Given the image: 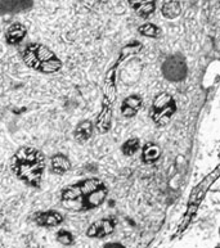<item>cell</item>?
<instances>
[{
	"label": "cell",
	"instance_id": "1",
	"mask_svg": "<svg viewBox=\"0 0 220 248\" xmlns=\"http://www.w3.org/2000/svg\"><path fill=\"white\" fill-rule=\"evenodd\" d=\"M44 169V155L36 149L25 148L17 155V172L31 186H39Z\"/></svg>",
	"mask_w": 220,
	"mask_h": 248
},
{
	"label": "cell",
	"instance_id": "2",
	"mask_svg": "<svg viewBox=\"0 0 220 248\" xmlns=\"http://www.w3.org/2000/svg\"><path fill=\"white\" fill-rule=\"evenodd\" d=\"M23 58L29 66L44 74L58 72L62 68V62L44 45L31 44L27 46Z\"/></svg>",
	"mask_w": 220,
	"mask_h": 248
},
{
	"label": "cell",
	"instance_id": "3",
	"mask_svg": "<svg viewBox=\"0 0 220 248\" xmlns=\"http://www.w3.org/2000/svg\"><path fill=\"white\" fill-rule=\"evenodd\" d=\"M162 74L168 81L179 82L183 81L188 74L187 62L182 56H170L162 64Z\"/></svg>",
	"mask_w": 220,
	"mask_h": 248
},
{
	"label": "cell",
	"instance_id": "4",
	"mask_svg": "<svg viewBox=\"0 0 220 248\" xmlns=\"http://www.w3.org/2000/svg\"><path fill=\"white\" fill-rule=\"evenodd\" d=\"M102 186H103V183L99 179H86L84 182L72 184V186L63 189L62 190V200L64 202H72V201L79 200L81 197L88 196L90 192H93Z\"/></svg>",
	"mask_w": 220,
	"mask_h": 248
},
{
	"label": "cell",
	"instance_id": "5",
	"mask_svg": "<svg viewBox=\"0 0 220 248\" xmlns=\"http://www.w3.org/2000/svg\"><path fill=\"white\" fill-rule=\"evenodd\" d=\"M116 226L115 218H103L97 222H93L86 230V235L90 238H102L113 233Z\"/></svg>",
	"mask_w": 220,
	"mask_h": 248
},
{
	"label": "cell",
	"instance_id": "6",
	"mask_svg": "<svg viewBox=\"0 0 220 248\" xmlns=\"http://www.w3.org/2000/svg\"><path fill=\"white\" fill-rule=\"evenodd\" d=\"M107 193H109V190H107L105 186H99V188L93 190V192H90L88 196L81 197L84 200L80 203V206H82V210H90V208L98 207V206H101L106 201Z\"/></svg>",
	"mask_w": 220,
	"mask_h": 248
},
{
	"label": "cell",
	"instance_id": "7",
	"mask_svg": "<svg viewBox=\"0 0 220 248\" xmlns=\"http://www.w3.org/2000/svg\"><path fill=\"white\" fill-rule=\"evenodd\" d=\"M32 7V0H0V12L12 13L30 9Z\"/></svg>",
	"mask_w": 220,
	"mask_h": 248
},
{
	"label": "cell",
	"instance_id": "8",
	"mask_svg": "<svg viewBox=\"0 0 220 248\" xmlns=\"http://www.w3.org/2000/svg\"><path fill=\"white\" fill-rule=\"evenodd\" d=\"M112 121V111H111V103L107 100H103V107H102L101 115L98 116L97 121V129L101 134L107 133L111 127Z\"/></svg>",
	"mask_w": 220,
	"mask_h": 248
},
{
	"label": "cell",
	"instance_id": "9",
	"mask_svg": "<svg viewBox=\"0 0 220 248\" xmlns=\"http://www.w3.org/2000/svg\"><path fill=\"white\" fill-rule=\"evenodd\" d=\"M35 221L40 226H57L62 224L63 216L57 211L40 212L35 216Z\"/></svg>",
	"mask_w": 220,
	"mask_h": 248
},
{
	"label": "cell",
	"instance_id": "10",
	"mask_svg": "<svg viewBox=\"0 0 220 248\" xmlns=\"http://www.w3.org/2000/svg\"><path fill=\"white\" fill-rule=\"evenodd\" d=\"M92 134H93V124L89 120H85V121H81L76 126L74 137L79 143H84L92 137Z\"/></svg>",
	"mask_w": 220,
	"mask_h": 248
},
{
	"label": "cell",
	"instance_id": "11",
	"mask_svg": "<svg viewBox=\"0 0 220 248\" xmlns=\"http://www.w3.org/2000/svg\"><path fill=\"white\" fill-rule=\"evenodd\" d=\"M50 165H52V171L58 175H63L71 169V162L70 159L63 155H53L50 159Z\"/></svg>",
	"mask_w": 220,
	"mask_h": 248
},
{
	"label": "cell",
	"instance_id": "12",
	"mask_svg": "<svg viewBox=\"0 0 220 248\" xmlns=\"http://www.w3.org/2000/svg\"><path fill=\"white\" fill-rule=\"evenodd\" d=\"M176 106L175 102L173 100L172 103L168 104L166 107L162 108L161 111H158L157 113L153 115V120H155V123H157L158 125H165V124H168L172 119V116L175 113Z\"/></svg>",
	"mask_w": 220,
	"mask_h": 248
},
{
	"label": "cell",
	"instance_id": "13",
	"mask_svg": "<svg viewBox=\"0 0 220 248\" xmlns=\"http://www.w3.org/2000/svg\"><path fill=\"white\" fill-rule=\"evenodd\" d=\"M160 155H161L160 147L156 144H153V143H148V144L143 148L142 159L146 163H153L160 158Z\"/></svg>",
	"mask_w": 220,
	"mask_h": 248
},
{
	"label": "cell",
	"instance_id": "14",
	"mask_svg": "<svg viewBox=\"0 0 220 248\" xmlns=\"http://www.w3.org/2000/svg\"><path fill=\"white\" fill-rule=\"evenodd\" d=\"M25 35H26L25 27L17 23V25H13V26L8 30L7 39L9 43H19V41L25 37Z\"/></svg>",
	"mask_w": 220,
	"mask_h": 248
},
{
	"label": "cell",
	"instance_id": "15",
	"mask_svg": "<svg viewBox=\"0 0 220 248\" xmlns=\"http://www.w3.org/2000/svg\"><path fill=\"white\" fill-rule=\"evenodd\" d=\"M173 96L170 95L169 93H161L160 95H157L153 100V104H152V112L153 115L157 113L158 111H161L162 108H165L168 104H170L173 102Z\"/></svg>",
	"mask_w": 220,
	"mask_h": 248
},
{
	"label": "cell",
	"instance_id": "16",
	"mask_svg": "<svg viewBox=\"0 0 220 248\" xmlns=\"http://www.w3.org/2000/svg\"><path fill=\"white\" fill-rule=\"evenodd\" d=\"M180 13V5L178 1L175 0H170V1H166L162 7V15L166 17V18H175L178 17V15Z\"/></svg>",
	"mask_w": 220,
	"mask_h": 248
},
{
	"label": "cell",
	"instance_id": "17",
	"mask_svg": "<svg viewBox=\"0 0 220 248\" xmlns=\"http://www.w3.org/2000/svg\"><path fill=\"white\" fill-rule=\"evenodd\" d=\"M138 149H139V140L138 139H135V138H133V139H129L127 141H125V144L123 145L121 151H123L124 155H133L137 151H138Z\"/></svg>",
	"mask_w": 220,
	"mask_h": 248
},
{
	"label": "cell",
	"instance_id": "18",
	"mask_svg": "<svg viewBox=\"0 0 220 248\" xmlns=\"http://www.w3.org/2000/svg\"><path fill=\"white\" fill-rule=\"evenodd\" d=\"M57 241L60 242L61 245H63V246H72L74 245L75 239L70 232L62 229V230H60L58 233H57Z\"/></svg>",
	"mask_w": 220,
	"mask_h": 248
},
{
	"label": "cell",
	"instance_id": "19",
	"mask_svg": "<svg viewBox=\"0 0 220 248\" xmlns=\"http://www.w3.org/2000/svg\"><path fill=\"white\" fill-rule=\"evenodd\" d=\"M139 32L148 37H156L158 35V29L152 23H144L139 27Z\"/></svg>",
	"mask_w": 220,
	"mask_h": 248
},
{
	"label": "cell",
	"instance_id": "20",
	"mask_svg": "<svg viewBox=\"0 0 220 248\" xmlns=\"http://www.w3.org/2000/svg\"><path fill=\"white\" fill-rule=\"evenodd\" d=\"M123 104L124 106H127V107L133 108L135 111H139V108L142 107V98L138 95H130L124 100Z\"/></svg>",
	"mask_w": 220,
	"mask_h": 248
},
{
	"label": "cell",
	"instance_id": "21",
	"mask_svg": "<svg viewBox=\"0 0 220 248\" xmlns=\"http://www.w3.org/2000/svg\"><path fill=\"white\" fill-rule=\"evenodd\" d=\"M121 112H123L124 116H126V117H133V116L137 115V112L135 109H133V108L127 107V106H121Z\"/></svg>",
	"mask_w": 220,
	"mask_h": 248
},
{
	"label": "cell",
	"instance_id": "22",
	"mask_svg": "<svg viewBox=\"0 0 220 248\" xmlns=\"http://www.w3.org/2000/svg\"><path fill=\"white\" fill-rule=\"evenodd\" d=\"M105 247H124L121 243H107V245H105Z\"/></svg>",
	"mask_w": 220,
	"mask_h": 248
}]
</instances>
